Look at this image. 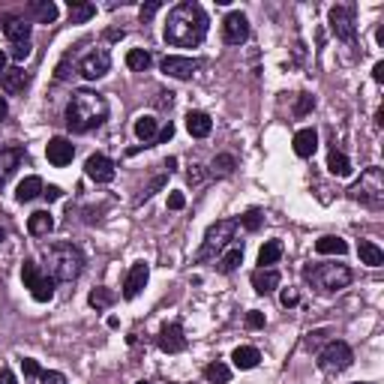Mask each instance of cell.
<instances>
[{"label":"cell","mask_w":384,"mask_h":384,"mask_svg":"<svg viewBox=\"0 0 384 384\" xmlns=\"http://www.w3.org/2000/svg\"><path fill=\"white\" fill-rule=\"evenodd\" d=\"M315 252L318 256H346L348 243L342 238H337V234H324V238L315 240Z\"/></svg>","instance_id":"484cf974"},{"label":"cell","mask_w":384,"mask_h":384,"mask_svg":"<svg viewBox=\"0 0 384 384\" xmlns=\"http://www.w3.org/2000/svg\"><path fill=\"white\" fill-rule=\"evenodd\" d=\"M162 72L166 76H171V78H192L195 72H199V67H201V60H195V57H177V54H168V57H162Z\"/></svg>","instance_id":"7c38bea8"},{"label":"cell","mask_w":384,"mask_h":384,"mask_svg":"<svg viewBox=\"0 0 384 384\" xmlns=\"http://www.w3.org/2000/svg\"><path fill=\"white\" fill-rule=\"evenodd\" d=\"M315 150H318V133H315L313 126L300 129V133L294 135V153H297L300 159H309Z\"/></svg>","instance_id":"d6986e66"},{"label":"cell","mask_w":384,"mask_h":384,"mask_svg":"<svg viewBox=\"0 0 384 384\" xmlns=\"http://www.w3.org/2000/svg\"><path fill=\"white\" fill-rule=\"evenodd\" d=\"M87 304H91L93 309H109L114 304V294L109 289H93L91 297H87Z\"/></svg>","instance_id":"d590c367"},{"label":"cell","mask_w":384,"mask_h":384,"mask_svg":"<svg viewBox=\"0 0 384 384\" xmlns=\"http://www.w3.org/2000/svg\"><path fill=\"white\" fill-rule=\"evenodd\" d=\"M351 363H354V351L342 339H330L328 346L318 351V366L324 372H346Z\"/></svg>","instance_id":"ba28073f"},{"label":"cell","mask_w":384,"mask_h":384,"mask_svg":"<svg viewBox=\"0 0 384 384\" xmlns=\"http://www.w3.org/2000/svg\"><path fill=\"white\" fill-rule=\"evenodd\" d=\"M168 207L171 210H183L186 207V195L183 192H171L168 195Z\"/></svg>","instance_id":"bcb514c9"},{"label":"cell","mask_w":384,"mask_h":384,"mask_svg":"<svg viewBox=\"0 0 384 384\" xmlns=\"http://www.w3.org/2000/svg\"><path fill=\"white\" fill-rule=\"evenodd\" d=\"M135 384H150V381H135Z\"/></svg>","instance_id":"6125c7cd"},{"label":"cell","mask_w":384,"mask_h":384,"mask_svg":"<svg viewBox=\"0 0 384 384\" xmlns=\"http://www.w3.org/2000/svg\"><path fill=\"white\" fill-rule=\"evenodd\" d=\"M45 157H48V162L52 166H57V168H63V166H69L72 162V157H76V147H72V142L69 138H52V142L45 144Z\"/></svg>","instance_id":"2e32d148"},{"label":"cell","mask_w":384,"mask_h":384,"mask_svg":"<svg viewBox=\"0 0 384 384\" xmlns=\"http://www.w3.org/2000/svg\"><path fill=\"white\" fill-rule=\"evenodd\" d=\"M96 15L93 3H84V0H69V24H84Z\"/></svg>","instance_id":"f546056e"},{"label":"cell","mask_w":384,"mask_h":384,"mask_svg":"<svg viewBox=\"0 0 384 384\" xmlns=\"http://www.w3.org/2000/svg\"><path fill=\"white\" fill-rule=\"evenodd\" d=\"M6 114H10V102L0 96V120H6Z\"/></svg>","instance_id":"9f6ffc18"},{"label":"cell","mask_w":384,"mask_h":384,"mask_svg":"<svg viewBox=\"0 0 384 384\" xmlns=\"http://www.w3.org/2000/svg\"><path fill=\"white\" fill-rule=\"evenodd\" d=\"M43 195H45L48 201H60L63 199V190H60V186H45Z\"/></svg>","instance_id":"c3c4849f"},{"label":"cell","mask_w":384,"mask_h":384,"mask_svg":"<svg viewBox=\"0 0 384 384\" xmlns=\"http://www.w3.org/2000/svg\"><path fill=\"white\" fill-rule=\"evenodd\" d=\"M159 96V100H157V109H171V102H174V93H166V91H162V93H157Z\"/></svg>","instance_id":"681fc988"},{"label":"cell","mask_w":384,"mask_h":384,"mask_svg":"<svg viewBox=\"0 0 384 384\" xmlns=\"http://www.w3.org/2000/svg\"><path fill=\"white\" fill-rule=\"evenodd\" d=\"M304 276L318 291H342L351 282V271L346 264H306Z\"/></svg>","instance_id":"5b68a950"},{"label":"cell","mask_w":384,"mask_h":384,"mask_svg":"<svg viewBox=\"0 0 384 384\" xmlns=\"http://www.w3.org/2000/svg\"><path fill=\"white\" fill-rule=\"evenodd\" d=\"M52 228H54V216L48 214V210H36V214H30V219H27V231L34 234V238H45Z\"/></svg>","instance_id":"4316f807"},{"label":"cell","mask_w":384,"mask_h":384,"mask_svg":"<svg viewBox=\"0 0 384 384\" xmlns=\"http://www.w3.org/2000/svg\"><path fill=\"white\" fill-rule=\"evenodd\" d=\"M43 384H67L63 372H43Z\"/></svg>","instance_id":"7dc6e473"},{"label":"cell","mask_w":384,"mask_h":384,"mask_svg":"<svg viewBox=\"0 0 384 384\" xmlns=\"http://www.w3.org/2000/svg\"><path fill=\"white\" fill-rule=\"evenodd\" d=\"M231 361H234L238 370H256L261 354H258V348H252V346H240V348L231 351Z\"/></svg>","instance_id":"f1b7e54d"},{"label":"cell","mask_w":384,"mask_h":384,"mask_svg":"<svg viewBox=\"0 0 384 384\" xmlns=\"http://www.w3.org/2000/svg\"><path fill=\"white\" fill-rule=\"evenodd\" d=\"M157 346H159V351H166V354H181V351L186 348V337H183L181 321L166 324L157 337Z\"/></svg>","instance_id":"4fadbf2b"},{"label":"cell","mask_w":384,"mask_h":384,"mask_svg":"<svg viewBox=\"0 0 384 384\" xmlns=\"http://www.w3.org/2000/svg\"><path fill=\"white\" fill-rule=\"evenodd\" d=\"M109 120V100L96 91H76L67 105V129L76 135H84L91 129H100Z\"/></svg>","instance_id":"7a4b0ae2"},{"label":"cell","mask_w":384,"mask_h":384,"mask_svg":"<svg viewBox=\"0 0 384 384\" xmlns=\"http://www.w3.org/2000/svg\"><path fill=\"white\" fill-rule=\"evenodd\" d=\"M166 168H168V174H171V171H177V159L168 157V159H166Z\"/></svg>","instance_id":"6f0895ef"},{"label":"cell","mask_w":384,"mask_h":384,"mask_svg":"<svg viewBox=\"0 0 384 384\" xmlns=\"http://www.w3.org/2000/svg\"><path fill=\"white\" fill-rule=\"evenodd\" d=\"M231 171H234V157H231V153H219V157L214 159V174H231Z\"/></svg>","instance_id":"8d00e7d4"},{"label":"cell","mask_w":384,"mask_h":384,"mask_svg":"<svg viewBox=\"0 0 384 384\" xmlns=\"http://www.w3.org/2000/svg\"><path fill=\"white\" fill-rule=\"evenodd\" d=\"M6 240V231H3V228H0V243H3Z\"/></svg>","instance_id":"94428289"},{"label":"cell","mask_w":384,"mask_h":384,"mask_svg":"<svg viewBox=\"0 0 384 384\" xmlns=\"http://www.w3.org/2000/svg\"><path fill=\"white\" fill-rule=\"evenodd\" d=\"M84 174L91 177L93 183H111L114 181V162L105 157V153H93V157H87V162H84Z\"/></svg>","instance_id":"5bb4252c"},{"label":"cell","mask_w":384,"mask_h":384,"mask_svg":"<svg viewBox=\"0 0 384 384\" xmlns=\"http://www.w3.org/2000/svg\"><path fill=\"white\" fill-rule=\"evenodd\" d=\"M159 124H157V117L153 114H142V117L135 120V138L138 142H144V147H153V142H157V129Z\"/></svg>","instance_id":"cb8c5ba5"},{"label":"cell","mask_w":384,"mask_h":384,"mask_svg":"<svg viewBox=\"0 0 384 384\" xmlns=\"http://www.w3.org/2000/svg\"><path fill=\"white\" fill-rule=\"evenodd\" d=\"M207 30H210L207 12H204L199 3H192V0H183V3H177L174 10L168 12L166 43L174 48H195L204 43Z\"/></svg>","instance_id":"6da1fadb"},{"label":"cell","mask_w":384,"mask_h":384,"mask_svg":"<svg viewBox=\"0 0 384 384\" xmlns=\"http://www.w3.org/2000/svg\"><path fill=\"white\" fill-rule=\"evenodd\" d=\"M0 84H3L6 93H24V87L30 84V76L21 67H15V69H6L3 76H0Z\"/></svg>","instance_id":"ffe728a7"},{"label":"cell","mask_w":384,"mask_h":384,"mask_svg":"<svg viewBox=\"0 0 384 384\" xmlns=\"http://www.w3.org/2000/svg\"><path fill=\"white\" fill-rule=\"evenodd\" d=\"M30 52H34V48H30V43H19V45H12V60L15 63H21V60H27V57H30Z\"/></svg>","instance_id":"7bdbcfd3"},{"label":"cell","mask_w":384,"mask_h":384,"mask_svg":"<svg viewBox=\"0 0 384 384\" xmlns=\"http://www.w3.org/2000/svg\"><path fill=\"white\" fill-rule=\"evenodd\" d=\"M21 370H24V379H43V366H39L36 361H34V357H24V361H21Z\"/></svg>","instance_id":"f35d334b"},{"label":"cell","mask_w":384,"mask_h":384,"mask_svg":"<svg viewBox=\"0 0 384 384\" xmlns=\"http://www.w3.org/2000/svg\"><path fill=\"white\" fill-rule=\"evenodd\" d=\"M186 129H190L192 138H207L210 129H214V120H210V114H204V111H190L186 114Z\"/></svg>","instance_id":"7402d4cb"},{"label":"cell","mask_w":384,"mask_h":384,"mask_svg":"<svg viewBox=\"0 0 384 384\" xmlns=\"http://www.w3.org/2000/svg\"><path fill=\"white\" fill-rule=\"evenodd\" d=\"M357 256H361V261L363 264H370V267H381L384 264V249L379 247V243H372V240L357 243Z\"/></svg>","instance_id":"83f0119b"},{"label":"cell","mask_w":384,"mask_h":384,"mask_svg":"<svg viewBox=\"0 0 384 384\" xmlns=\"http://www.w3.org/2000/svg\"><path fill=\"white\" fill-rule=\"evenodd\" d=\"M238 228H240L238 219H219V223H214V225L207 228V234H204L201 249L195 252V261H199V264H204V261L219 258L228 247H231V240H234V234H238Z\"/></svg>","instance_id":"277c9868"},{"label":"cell","mask_w":384,"mask_h":384,"mask_svg":"<svg viewBox=\"0 0 384 384\" xmlns=\"http://www.w3.org/2000/svg\"><path fill=\"white\" fill-rule=\"evenodd\" d=\"M109 69H111V54H109V48H93V52H87V54L78 60V72H81V78H87V81L102 78Z\"/></svg>","instance_id":"30bf717a"},{"label":"cell","mask_w":384,"mask_h":384,"mask_svg":"<svg viewBox=\"0 0 384 384\" xmlns=\"http://www.w3.org/2000/svg\"><path fill=\"white\" fill-rule=\"evenodd\" d=\"M150 63H153V57H150V52H144V48H133V52L126 54V67L135 72L150 69Z\"/></svg>","instance_id":"e575fe53"},{"label":"cell","mask_w":384,"mask_h":384,"mask_svg":"<svg viewBox=\"0 0 384 384\" xmlns=\"http://www.w3.org/2000/svg\"><path fill=\"white\" fill-rule=\"evenodd\" d=\"M328 21H330V30L337 34V39H342V43H354V36H357V6L354 3L330 6Z\"/></svg>","instance_id":"9c48e42d"},{"label":"cell","mask_w":384,"mask_h":384,"mask_svg":"<svg viewBox=\"0 0 384 384\" xmlns=\"http://www.w3.org/2000/svg\"><path fill=\"white\" fill-rule=\"evenodd\" d=\"M372 78L379 81V84L384 81V60H379V63H375V67H372Z\"/></svg>","instance_id":"db71d44e"},{"label":"cell","mask_w":384,"mask_h":384,"mask_svg":"<svg viewBox=\"0 0 384 384\" xmlns=\"http://www.w3.org/2000/svg\"><path fill=\"white\" fill-rule=\"evenodd\" d=\"M204 379H207L210 384H228V381H231V370H228L223 361L207 363V366H204Z\"/></svg>","instance_id":"836d02e7"},{"label":"cell","mask_w":384,"mask_h":384,"mask_svg":"<svg viewBox=\"0 0 384 384\" xmlns=\"http://www.w3.org/2000/svg\"><path fill=\"white\" fill-rule=\"evenodd\" d=\"M384 124V111L379 109V111H375V126H381Z\"/></svg>","instance_id":"680465c9"},{"label":"cell","mask_w":384,"mask_h":384,"mask_svg":"<svg viewBox=\"0 0 384 384\" xmlns=\"http://www.w3.org/2000/svg\"><path fill=\"white\" fill-rule=\"evenodd\" d=\"M313 105H315V100L309 93H300V100H297V105H294V114L297 117H306L309 111H313Z\"/></svg>","instance_id":"ab89813d"},{"label":"cell","mask_w":384,"mask_h":384,"mask_svg":"<svg viewBox=\"0 0 384 384\" xmlns=\"http://www.w3.org/2000/svg\"><path fill=\"white\" fill-rule=\"evenodd\" d=\"M3 34H6V39H10L12 45L30 43V24H27V19H6L3 21Z\"/></svg>","instance_id":"603a6c76"},{"label":"cell","mask_w":384,"mask_h":384,"mask_svg":"<svg viewBox=\"0 0 384 384\" xmlns=\"http://www.w3.org/2000/svg\"><path fill=\"white\" fill-rule=\"evenodd\" d=\"M147 280H150V264H144V261H135V264L129 267V273H126V282H124V297H126V300H135L138 294L144 291Z\"/></svg>","instance_id":"9a60e30c"},{"label":"cell","mask_w":384,"mask_h":384,"mask_svg":"<svg viewBox=\"0 0 384 384\" xmlns=\"http://www.w3.org/2000/svg\"><path fill=\"white\" fill-rule=\"evenodd\" d=\"M21 159H24V147H19V144L3 147V150H0V186L15 174V168L21 166Z\"/></svg>","instance_id":"e0dca14e"},{"label":"cell","mask_w":384,"mask_h":384,"mask_svg":"<svg viewBox=\"0 0 384 384\" xmlns=\"http://www.w3.org/2000/svg\"><path fill=\"white\" fill-rule=\"evenodd\" d=\"M324 337H330V330H315V333H309V348H313V346H318V342H321Z\"/></svg>","instance_id":"816d5d0a"},{"label":"cell","mask_w":384,"mask_h":384,"mask_svg":"<svg viewBox=\"0 0 384 384\" xmlns=\"http://www.w3.org/2000/svg\"><path fill=\"white\" fill-rule=\"evenodd\" d=\"M43 190H45V183L39 181L36 174H34V177H24V181L19 183V190H15V201L27 204V201H34V199H39V195H43Z\"/></svg>","instance_id":"d4e9b609"},{"label":"cell","mask_w":384,"mask_h":384,"mask_svg":"<svg viewBox=\"0 0 384 384\" xmlns=\"http://www.w3.org/2000/svg\"><path fill=\"white\" fill-rule=\"evenodd\" d=\"M240 261H243V243H231V247L216 258V271L219 273H234L240 267Z\"/></svg>","instance_id":"44dd1931"},{"label":"cell","mask_w":384,"mask_h":384,"mask_svg":"<svg viewBox=\"0 0 384 384\" xmlns=\"http://www.w3.org/2000/svg\"><path fill=\"white\" fill-rule=\"evenodd\" d=\"M354 384H361V381H354Z\"/></svg>","instance_id":"be15d7a7"},{"label":"cell","mask_w":384,"mask_h":384,"mask_svg":"<svg viewBox=\"0 0 384 384\" xmlns=\"http://www.w3.org/2000/svg\"><path fill=\"white\" fill-rule=\"evenodd\" d=\"M282 258V240H267L258 249V267H273Z\"/></svg>","instance_id":"1f68e13d"},{"label":"cell","mask_w":384,"mask_h":384,"mask_svg":"<svg viewBox=\"0 0 384 384\" xmlns=\"http://www.w3.org/2000/svg\"><path fill=\"white\" fill-rule=\"evenodd\" d=\"M223 39L228 45H243L249 39V19L243 12H228L223 21Z\"/></svg>","instance_id":"8fae6325"},{"label":"cell","mask_w":384,"mask_h":384,"mask_svg":"<svg viewBox=\"0 0 384 384\" xmlns=\"http://www.w3.org/2000/svg\"><path fill=\"white\" fill-rule=\"evenodd\" d=\"M171 135H174V124H171V120H168V124H166V126H162L159 133H157V142H153V147H157V144H166V142H171Z\"/></svg>","instance_id":"f6af8a7d"},{"label":"cell","mask_w":384,"mask_h":384,"mask_svg":"<svg viewBox=\"0 0 384 384\" xmlns=\"http://www.w3.org/2000/svg\"><path fill=\"white\" fill-rule=\"evenodd\" d=\"M186 177H190V183H192V186H195V183H201V171H199V166H192V171H190Z\"/></svg>","instance_id":"11a10c76"},{"label":"cell","mask_w":384,"mask_h":384,"mask_svg":"<svg viewBox=\"0 0 384 384\" xmlns=\"http://www.w3.org/2000/svg\"><path fill=\"white\" fill-rule=\"evenodd\" d=\"M328 171L330 174H337V177H348L351 174V162H348V157L346 153H339L337 147L328 153Z\"/></svg>","instance_id":"d6a6232c"},{"label":"cell","mask_w":384,"mask_h":384,"mask_svg":"<svg viewBox=\"0 0 384 384\" xmlns=\"http://www.w3.org/2000/svg\"><path fill=\"white\" fill-rule=\"evenodd\" d=\"M159 10H162V3H159V0H150V3H144L142 10H138V15H142V21L147 24V21H150V19H153V15H157Z\"/></svg>","instance_id":"b9f144b4"},{"label":"cell","mask_w":384,"mask_h":384,"mask_svg":"<svg viewBox=\"0 0 384 384\" xmlns=\"http://www.w3.org/2000/svg\"><path fill=\"white\" fill-rule=\"evenodd\" d=\"M238 223H240L243 228H247V231H258V228H261V210H256V207L247 210V214H243V216L238 219Z\"/></svg>","instance_id":"74e56055"},{"label":"cell","mask_w":384,"mask_h":384,"mask_svg":"<svg viewBox=\"0 0 384 384\" xmlns=\"http://www.w3.org/2000/svg\"><path fill=\"white\" fill-rule=\"evenodd\" d=\"M30 15H34L39 24H52L57 19V3H52V0H34V3H30Z\"/></svg>","instance_id":"4dcf8cb0"},{"label":"cell","mask_w":384,"mask_h":384,"mask_svg":"<svg viewBox=\"0 0 384 384\" xmlns=\"http://www.w3.org/2000/svg\"><path fill=\"white\" fill-rule=\"evenodd\" d=\"M247 328L249 330H261V328H264V313H258V309L247 313Z\"/></svg>","instance_id":"ee69618b"},{"label":"cell","mask_w":384,"mask_h":384,"mask_svg":"<svg viewBox=\"0 0 384 384\" xmlns=\"http://www.w3.org/2000/svg\"><path fill=\"white\" fill-rule=\"evenodd\" d=\"M3 72H6V54L0 52V76H3Z\"/></svg>","instance_id":"91938a15"},{"label":"cell","mask_w":384,"mask_h":384,"mask_svg":"<svg viewBox=\"0 0 384 384\" xmlns=\"http://www.w3.org/2000/svg\"><path fill=\"white\" fill-rule=\"evenodd\" d=\"M282 306H297V291H291V289H285L282 291Z\"/></svg>","instance_id":"f907efd6"},{"label":"cell","mask_w":384,"mask_h":384,"mask_svg":"<svg viewBox=\"0 0 384 384\" xmlns=\"http://www.w3.org/2000/svg\"><path fill=\"white\" fill-rule=\"evenodd\" d=\"M0 384H19V379L12 370H0Z\"/></svg>","instance_id":"f5cc1de1"},{"label":"cell","mask_w":384,"mask_h":384,"mask_svg":"<svg viewBox=\"0 0 384 384\" xmlns=\"http://www.w3.org/2000/svg\"><path fill=\"white\" fill-rule=\"evenodd\" d=\"M45 271L54 282H76L81 271H84V252L76 243H54V247L43 249Z\"/></svg>","instance_id":"3957f363"},{"label":"cell","mask_w":384,"mask_h":384,"mask_svg":"<svg viewBox=\"0 0 384 384\" xmlns=\"http://www.w3.org/2000/svg\"><path fill=\"white\" fill-rule=\"evenodd\" d=\"M162 186H166V174H159V177H157V181H153V183H150V186H147V190H144L142 195H138V204H144L147 199H153V195H157V192L162 190Z\"/></svg>","instance_id":"60d3db41"},{"label":"cell","mask_w":384,"mask_h":384,"mask_svg":"<svg viewBox=\"0 0 384 384\" xmlns=\"http://www.w3.org/2000/svg\"><path fill=\"white\" fill-rule=\"evenodd\" d=\"M348 199H354V201L366 204V207L379 210L381 204H384V174H381V168H375V166L366 168L363 174H361V181L351 183Z\"/></svg>","instance_id":"8992f818"},{"label":"cell","mask_w":384,"mask_h":384,"mask_svg":"<svg viewBox=\"0 0 384 384\" xmlns=\"http://www.w3.org/2000/svg\"><path fill=\"white\" fill-rule=\"evenodd\" d=\"M21 282H24V289H30V294H34L36 304H48V300L54 297V280L48 273L39 271L36 261L27 258L21 264Z\"/></svg>","instance_id":"52a82bcc"},{"label":"cell","mask_w":384,"mask_h":384,"mask_svg":"<svg viewBox=\"0 0 384 384\" xmlns=\"http://www.w3.org/2000/svg\"><path fill=\"white\" fill-rule=\"evenodd\" d=\"M249 280H252V289L258 294H271L280 289L282 276H280V271H273V267H258V271H252Z\"/></svg>","instance_id":"ac0fdd59"}]
</instances>
